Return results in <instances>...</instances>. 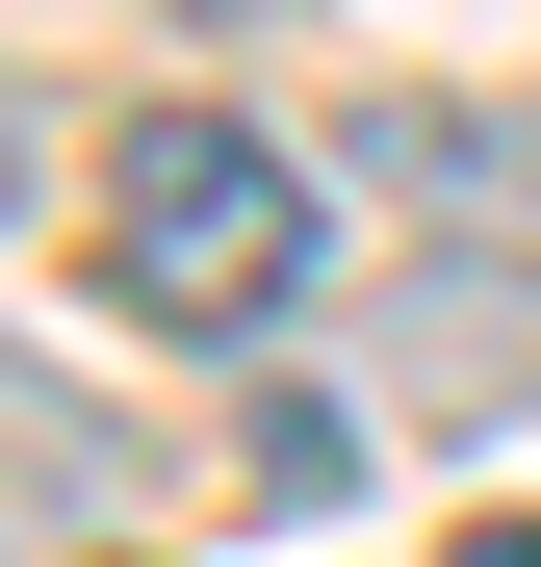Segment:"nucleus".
<instances>
[{
  "mask_svg": "<svg viewBox=\"0 0 541 567\" xmlns=\"http://www.w3.org/2000/svg\"><path fill=\"white\" fill-rule=\"evenodd\" d=\"M284 284H310V155L284 130H232V104H129L104 130V310L258 336Z\"/></svg>",
  "mask_w": 541,
  "mask_h": 567,
  "instance_id": "nucleus-1",
  "label": "nucleus"
},
{
  "mask_svg": "<svg viewBox=\"0 0 541 567\" xmlns=\"http://www.w3.org/2000/svg\"><path fill=\"white\" fill-rule=\"evenodd\" d=\"M438 567H541V516H465V542H438Z\"/></svg>",
  "mask_w": 541,
  "mask_h": 567,
  "instance_id": "nucleus-2",
  "label": "nucleus"
},
{
  "mask_svg": "<svg viewBox=\"0 0 541 567\" xmlns=\"http://www.w3.org/2000/svg\"><path fill=\"white\" fill-rule=\"evenodd\" d=\"M207 27H258V0H207Z\"/></svg>",
  "mask_w": 541,
  "mask_h": 567,
  "instance_id": "nucleus-3",
  "label": "nucleus"
}]
</instances>
